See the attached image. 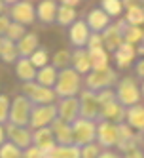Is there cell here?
Segmentation results:
<instances>
[{"mask_svg": "<svg viewBox=\"0 0 144 158\" xmlns=\"http://www.w3.org/2000/svg\"><path fill=\"white\" fill-rule=\"evenodd\" d=\"M101 10L112 19V17H118L121 12H123V4L119 0H103L101 2Z\"/></svg>", "mask_w": 144, "mask_h": 158, "instance_id": "cell-35", "label": "cell"}, {"mask_svg": "<svg viewBox=\"0 0 144 158\" xmlns=\"http://www.w3.org/2000/svg\"><path fill=\"white\" fill-rule=\"evenodd\" d=\"M70 69H72L74 73H78L80 76H82V74H87V73L91 71L85 48H80V50L70 52Z\"/></svg>", "mask_w": 144, "mask_h": 158, "instance_id": "cell-24", "label": "cell"}, {"mask_svg": "<svg viewBox=\"0 0 144 158\" xmlns=\"http://www.w3.org/2000/svg\"><path fill=\"white\" fill-rule=\"evenodd\" d=\"M6 6H10V21L17 25H32L36 21V12L34 6L27 0H21V2H6Z\"/></svg>", "mask_w": 144, "mask_h": 158, "instance_id": "cell-7", "label": "cell"}, {"mask_svg": "<svg viewBox=\"0 0 144 158\" xmlns=\"http://www.w3.org/2000/svg\"><path fill=\"white\" fill-rule=\"evenodd\" d=\"M114 95H116V101L121 107L129 109V107L140 105V101H142V88L137 84V80L133 76H123L121 80L116 82Z\"/></svg>", "mask_w": 144, "mask_h": 158, "instance_id": "cell-1", "label": "cell"}, {"mask_svg": "<svg viewBox=\"0 0 144 158\" xmlns=\"http://www.w3.org/2000/svg\"><path fill=\"white\" fill-rule=\"evenodd\" d=\"M15 65V74L17 78L23 84H29V82H34V76H36V69L30 65L29 59L25 57H17V61L14 63Z\"/></svg>", "mask_w": 144, "mask_h": 158, "instance_id": "cell-27", "label": "cell"}, {"mask_svg": "<svg viewBox=\"0 0 144 158\" xmlns=\"http://www.w3.org/2000/svg\"><path fill=\"white\" fill-rule=\"evenodd\" d=\"M4 10H6V2H2V0H0V15L4 14Z\"/></svg>", "mask_w": 144, "mask_h": 158, "instance_id": "cell-48", "label": "cell"}, {"mask_svg": "<svg viewBox=\"0 0 144 158\" xmlns=\"http://www.w3.org/2000/svg\"><path fill=\"white\" fill-rule=\"evenodd\" d=\"M121 158H144V154H142V149H133L129 152H123Z\"/></svg>", "mask_w": 144, "mask_h": 158, "instance_id": "cell-45", "label": "cell"}, {"mask_svg": "<svg viewBox=\"0 0 144 158\" xmlns=\"http://www.w3.org/2000/svg\"><path fill=\"white\" fill-rule=\"evenodd\" d=\"M137 74H138V80H142V78H144V61L142 59L137 61Z\"/></svg>", "mask_w": 144, "mask_h": 158, "instance_id": "cell-46", "label": "cell"}, {"mask_svg": "<svg viewBox=\"0 0 144 158\" xmlns=\"http://www.w3.org/2000/svg\"><path fill=\"white\" fill-rule=\"evenodd\" d=\"M57 2L55 0H42L38 6H34L36 19L42 25H53L55 23V15H57Z\"/></svg>", "mask_w": 144, "mask_h": 158, "instance_id": "cell-20", "label": "cell"}, {"mask_svg": "<svg viewBox=\"0 0 144 158\" xmlns=\"http://www.w3.org/2000/svg\"><path fill=\"white\" fill-rule=\"evenodd\" d=\"M55 118H57V107L55 105H36L30 109L27 128L30 131L40 130V128H49Z\"/></svg>", "mask_w": 144, "mask_h": 158, "instance_id": "cell-6", "label": "cell"}, {"mask_svg": "<svg viewBox=\"0 0 144 158\" xmlns=\"http://www.w3.org/2000/svg\"><path fill=\"white\" fill-rule=\"evenodd\" d=\"M97 158H121V154L116 152L114 149H106V151H101V154H99Z\"/></svg>", "mask_w": 144, "mask_h": 158, "instance_id": "cell-44", "label": "cell"}, {"mask_svg": "<svg viewBox=\"0 0 144 158\" xmlns=\"http://www.w3.org/2000/svg\"><path fill=\"white\" fill-rule=\"evenodd\" d=\"M21 95H25L30 101L32 107H36V105H55V101H57L53 89L38 86L36 82L23 84V94H21Z\"/></svg>", "mask_w": 144, "mask_h": 158, "instance_id": "cell-8", "label": "cell"}, {"mask_svg": "<svg viewBox=\"0 0 144 158\" xmlns=\"http://www.w3.org/2000/svg\"><path fill=\"white\" fill-rule=\"evenodd\" d=\"M57 107V118L72 124L76 118H80V103L78 97H66V99H59V103L55 105Z\"/></svg>", "mask_w": 144, "mask_h": 158, "instance_id": "cell-13", "label": "cell"}, {"mask_svg": "<svg viewBox=\"0 0 144 158\" xmlns=\"http://www.w3.org/2000/svg\"><path fill=\"white\" fill-rule=\"evenodd\" d=\"M21 158H42V152L38 149H34V147H29V149H25L23 152H21Z\"/></svg>", "mask_w": 144, "mask_h": 158, "instance_id": "cell-42", "label": "cell"}, {"mask_svg": "<svg viewBox=\"0 0 144 158\" xmlns=\"http://www.w3.org/2000/svg\"><path fill=\"white\" fill-rule=\"evenodd\" d=\"M72 141L76 147H85L95 143V133H97V122L93 120H85V118H76L72 124Z\"/></svg>", "mask_w": 144, "mask_h": 158, "instance_id": "cell-5", "label": "cell"}, {"mask_svg": "<svg viewBox=\"0 0 144 158\" xmlns=\"http://www.w3.org/2000/svg\"><path fill=\"white\" fill-rule=\"evenodd\" d=\"M121 4H123V8H127L123 21H125L127 25H131V27H140L142 21H144V10H142V6L131 2V0H125V2H121Z\"/></svg>", "mask_w": 144, "mask_h": 158, "instance_id": "cell-25", "label": "cell"}, {"mask_svg": "<svg viewBox=\"0 0 144 158\" xmlns=\"http://www.w3.org/2000/svg\"><path fill=\"white\" fill-rule=\"evenodd\" d=\"M118 82V73L112 67L99 71H89L85 74V89H89L93 94H99L103 89H112Z\"/></svg>", "mask_w": 144, "mask_h": 158, "instance_id": "cell-3", "label": "cell"}, {"mask_svg": "<svg viewBox=\"0 0 144 158\" xmlns=\"http://www.w3.org/2000/svg\"><path fill=\"white\" fill-rule=\"evenodd\" d=\"M82 88V76L74 73L70 67L57 73V80L53 86V94L57 99H66V97H78Z\"/></svg>", "mask_w": 144, "mask_h": 158, "instance_id": "cell-2", "label": "cell"}, {"mask_svg": "<svg viewBox=\"0 0 144 158\" xmlns=\"http://www.w3.org/2000/svg\"><path fill=\"white\" fill-rule=\"evenodd\" d=\"M123 122L133 131L142 133V130H144V109H142V103L125 109V120Z\"/></svg>", "mask_w": 144, "mask_h": 158, "instance_id": "cell-21", "label": "cell"}, {"mask_svg": "<svg viewBox=\"0 0 144 158\" xmlns=\"http://www.w3.org/2000/svg\"><path fill=\"white\" fill-rule=\"evenodd\" d=\"M87 52V59H89V67L91 71H99V69H106L110 67V59L104 48H93V50H85Z\"/></svg>", "mask_w": 144, "mask_h": 158, "instance_id": "cell-29", "label": "cell"}, {"mask_svg": "<svg viewBox=\"0 0 144 158\" xmlns=\"http://www.w3.org/2000/svg\"><path fill=\"white\" fill-rule=\"evenodd\" d=\"M110 23H112V19H110L101 8H93L91 12H87L85 25H87V29H89L91 35H101Z\"/></svg>", "mask_w": 144, "mask_h": 158, "instance_id": "cell-16", "label": "cell"}, {"mask_svg": "<svg viewBox=\"0 0 144 158\" xmlns=\"http://www.w3.org/2000/svg\"><path fill=\"white\" fill-rule=\"evenodd\" d=\"M76 10L74 8H68V6H63L59 4L57 6V15H55V23H59L61 27H70L74 21H76Z\"/></svg>", "mask_w": 144, "mask_h": 158, "instance_id": "cell-31", "label": "cell"}, {"mask_svg": "<svg viewBox=\"0 0 144 158\" xmlns=\"http://www.w3.org/2000/svg\"><path fill=\"white\" fill-rule=\"evenodd\" d=\"M57 69L55 67H51V65H46V67H42V69H38L36 71V76H34V82L38 84V86H44V88H49V89H53V86H55V80H57Z\"/></svg>", "mask_w": 144, "mask_h": 158, "instance_id": "cell-28", "label": "cell"}, {"mask_svg": "<svg viewBox=\"0 0 144 158\" xmlns=\"http://www.w3.org/2000/svg\"><path fill=\"white\" fill-rule=\"evenodd\" d=\"M95 143L101 147L103 151L114 149L118 143V124L99 120L97 122V133H95Z\"/></svg>", "mask_w": 144, "mask_h": 158, "instance_id": "cell-9", "label": "cell"}, {"mask_svg": "<svg viewBox=\"0 0 144 158\" xmlns=\"http://www.w3.org/2000/svg\"><path fill=\"white\" fill-rule=\"evenodd\" d=\"M0 40H2V38H0Z\"/></svg>", "mask_w": 144, "mask_h": 158, "instance_id": "cell-49", "label": "cell"}, {"mask_svg": "<svg viewBox=\"0 0 144 158\" xmlns=\"http://www.w3.org/2000/svg\"><path fill=\"white\" fill-rule=\"evenodd\" d=\"M101 147H99L97 143H91V145H85L80 149V158H97L99 154H101Z\"/></svg>", "mask_w": 144, "mask_h": 158, "instance_id": "cell-38", "label": "cell"}, {"mask_svg": "<svg viewBox=\"0 0 144 158\" xmlns=\"http://www.w3.org/2000/svg\"><path fill=\"white\" fill-rule=\"evenodd\" d=\"M99 120H106V122H112V124H121L125 120V109L114 99V101H110V103L99 107Z\"/></svg>", "mask_w": 144, "mask_h": 158, "instance_id": "cell-17", "label": "cell"}, {"mask_svg": "<svg viewBox=\"0 0 144 158\" xmlns=\"http://www.w3.org/2000/svg\"><path fill=\"white\" fill-rule=\"evenodd\" d=\"M27 35V29L23 27V25H17V23H10V27H8V31H6V35L2 36V38H6V40H10V42H14V44H17L21 38H23Z\"/></svg>", "mask_w": 144, "mask_h": 158, "instance_id": "cell-36", "label": "cell"}, {"mask_svg": "<svg viewBox=\"0 0 144 158\" xmlns=\"http://www.w3.org/2000/svg\"><path fill=\"white\" fill-rule=\"evenodd\" d=\"M51 130V135H53V141L55 145H61V147H66V145H74L72 141V128L70 124H66L59 118H55L53 124L49 126Z\"/></svg>", "mask_w": 144, "mask_h": 158, "instance_id": "cell-18", "label": "cell"}, {"mask_svg": "<svg viewBox=\"0 0 144 158\" xmlns=\"http://www.w3.org/2000/svg\"><path fill=\"white\" fill-rule=\"evenodd\" d=\"M29 61H30V65L38 71V69H42V67L49 65V53H48V50H44V48H36L34 53L29 57Z\"/></svg>", "mask_w": 144, "mask_h": 158, "instance_id": "cell-34", "label": "cell"}, {"mask_svg": "<svg viewBox=\"0 0 144 158\" xmlns=\"http://www.w3.org/2000/svg\"><path fill=\"white\" fill-rule=\"evenodd\" d=\"M21 152L23 151H19L15 145L8 143V141L0 147V158H21Z\"/></svg>", "mask_w": 144, "mask_h": 158, "instance_id": "cell-37", "label": "cell"}, {"mask_svg": "<svg viewBox=\"0 0 144 158\" xmlns=\"http://www.w3.org/2000/svg\"><path fill=\"white\" fill-rule=\"evenodd\" d=\"M30 101L25 95H15L14 99H10V112H8V124L19 128L29 126V116H30Z\"/></svg>", "mask_w": 144, "mask_h": 158, "instance_id": "cell-4", "label": "cell"}, {"mask_svg": "<svg viewBox=\"0 0 144 158\" xmlns=\"http://www.w3.org/2000/svg\"><path fill=\"white\" fill-rule=\"evenodd\" d=\"M78 103H80V118L85 120H99V103H97V97L93 92L89 89H84L78 95Z\"/></svg>", "mask_w": 144, "mask_h": 158, "instance_id": "cell-12", "label": "cell"}, {"mask_svg": "<svg viewBox=\"0 0 144 158\" xmlns=\"http://www.w3.org/2000/svg\"><path fill=\"white\" fill-rule=\"evenodd\" d=\"M10 23H12V21H10V17H8V15H4V14L0 15V38L6 35V31H8Z\"/></svg>", "mask_w": 144, "mask_h": 158, "instance_id": "cell-43", "label": "cell"}, {"mask_svg": "<svg viewBox=\"0 0 144 158\" xmlns=\"http://www.w3.org/2000/svg\"><path fill=\"white\" fill-rule=\"evenodd\" d=\"M42 158H80V147L76 145H55L51 151H48L46 154H42Z\"/></svg>", "mask_w": 144, "mask_h": 158, "instance_id": "cell-30", "label": "cell"}, {"mask_svg": "<svg viewBox=\"0 0 144 158\" xmlns=\"http://www.w3.org/2000/svg\"><path fill=\"white\" fill-rule=\"evenodd\" d=\"M119 29H121V38H123L125 44H131V46H135L137 48V44L140 46L142 44V38H144V32L140 27H131L127 25L123 19L119 21Z\"/></svg>", "mask_w": 144, "mask_h": 158, "instance_id": "cell-26", "label": "cell"}, {"mask_svg": "<svg viewBox=\"0 0 144 158\" xmlns=\"http://www.w3.org/2000/svg\"><path fill=\"white\" fill-rule=\"evenodd\" d=\"M93 48H103L101 35H89V40H87V44H85V50H93Z\"/></svg>", "mask_w": 144, "mask_h": 158, "instance_id": "cell-41", "label": "cell"}, {"mask_svg": "<svg viewBox=\"0 0 144 158\" xmlns=\"http://www.w3.org/2000/svg\"><path fill=\"white\" fill-rule=\"evenodd\" d=\"M0 59L4 63H15L17 61V50H15L14 42H10L6 38L0 40Z\"/></svg>", "mask_w": 144, "mask_h": 158, "instance_id": "cell-32", "label": "cell"}, {"mask_svg": "<svg viewBox=\"0 0 144 158\" xmlns=\"http://www.w3.org/2000/svg\"><path fill=\"white\" fill-rule=\"evenodd\" d=\"M8 112H10V97L0 95V126L8 124Z\"/></svg>", "mask_w": 144, "mask_h": 158, "instance_id": "cell-39", "label": "cell"}, {"mask_svg": "<svg viewBox=\"0 0 144 158\" xmlns=\"http://www.w3.org/2000/svg\"><path fill=\"white\" fill-rule=\"evenodd\" d=\"M4 133H6V141L15 145L19 151H25L32 145L30 139V130L29 128H19V126H12V124H6L4 126Z\"/></svg>", "mask_w": 144, "mask_h": 158, "instance_id": "cell-11", "label": "cell"}, {"mask_svg": "<svg viewBox=\"0 0 144 158\" xmlns=\"http://www.w3.org/2000/svg\"><path fill=\"white\" fill-rule=\"evenodd\" d=\"M135 57H137V48L131 46V44H125V42L114 52V59H116L118 69H127L135 61Z\"/></svg>", "mask_w": 144, "mask_h": 158, "instance_id": "cell-23", "label": "cell"}, {"mask_svg": "<svg viewBox=\"0 0 144 158\" xmlns=\"http://www.w3.org/2000/svg\"><path fill=\"white\" fill-rule=\"evenodd\" d=\"M30 139H32V147L38 149L42 154H46L48 151H51L55 147V141H53V135H51L49 128H40V130L30 131Z\"/></svg>", "mask_w": 144, "mask_h": 158, "instance_id": "cell-19", "label": "cell"}, {"mask_svg": "<svg viewBox=\"0 0 144 158\" xmlns=\"http://www.w3.org/2000/svg\"><path fill=\"white\" fill-rule=\"evenodd\" d=\"M95 97H97V103H99V107H103V105H106V103H110V101H114V99H116V95H114V89H103V92L95 94Z\"/></svg>", "mask_w": 144, "mask_h": 158, "instance_id": "cell-40", "label": "cell"}, {"mask_svg": "<svg viewBox=\"0 0 144 158\" xmlns=\"http://www.w3.org/2000/svg\"><path fill=\"white\" fill-rule=\"evenodd\" d=\"M49 65L55 67L57 71L68 69V67H70V52H68V50H59V52H55Z\"/></svg>", "mask_w": 144, "mask_h": 158, "instance_id": "cell-33", "label": "cell"}, {"mask_svg": "<svg viewBox=\"0 0 144 158\" xmlns=\"http://www.w3.org/2000/svg\"><path fill=\"white\" fill-rule=\"evenodd\" d=\"M140 137H142V133L133 131L125 122L118 124V143H116V147L119 149V154L129 152L133 149H142L140 147V143H142Z\"/></svg>", "mask_w": 144, "mask_h": 158, "instance_id": "cell-10", "label": "cell"}, {"mask_svg": "<svg viewBox=\"0 0 144 158\" xmlns=\"http://www.w3.org/2000/svg\"><path fill=\"white\" fill-rule=\"evenodd\" d=\"M36 48H40V46H38V35H34V32H27V35L15 44L17 57H25V59H29L30 55L34 53Z\"/></svg>", "mask_w": 144, "mask_h": 158, "instance_id": "cell-22", "label": "cell"}, {"mask_svg": "<svg viewBox=\"0 0 144 158\" xmlns=\"http://www.w3.org/2000/svg\"><path fill=\"white\" fill-rule=\"evenodd\" d=\"M101 38H103V48L108 52H116L121 44H123V38H121V29H119V21L116 23H110L103 32H101Z\"/></svg>", "mask_w": 144, "mask_h": 158, "instance_id": "cell-15", "label": "cell"}, {"mask_svg": "<svg viewBox=\"0 0 144 158\" xmlns=\"http://www.w3.org/2000/svg\"><path fill=\"white\" fill-rule=\"evenodd\" d=\"M89 29H87L85 21L84 19H76L74 23L68 27V40L74 46V50H80V48H85L87 40H89Z\"/></svg>", "mask_w": 144, "mask_h": 158, "instance_id": "cell-14", "label": "cell"}, {"mask_svg": "<svg viewBox=\"0 0 144 158\" xmlns=\"http://www.w3.org/2000/svg\"><path fill=\"white\" fill-rule=\"evenodd\" d=\"M6 143V133H4V126H0V147Z\"/></svg>", "mask_w": 144, "mask_h": 158, "instance_id": "cell-47", "label": "cell"}]
</instances>
